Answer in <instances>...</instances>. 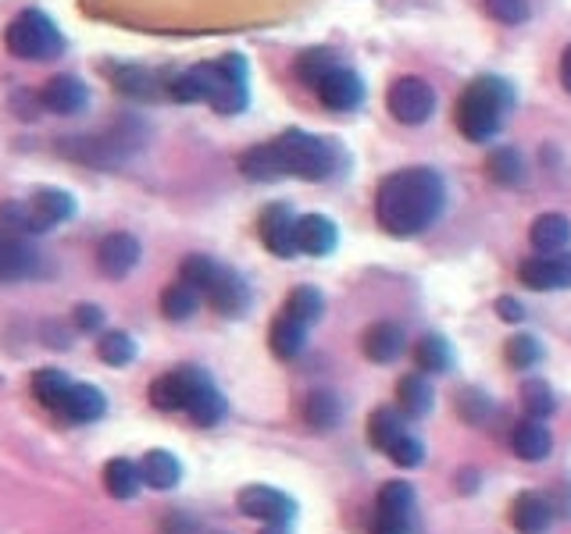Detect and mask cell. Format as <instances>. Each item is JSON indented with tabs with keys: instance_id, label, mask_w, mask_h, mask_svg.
I'll return each instance as SVG.
<instances>
[{
	"instance_id": "cell-1",
	"label": "cell",
	"mask_w": 571,
	"mask_h": 534,
	"mask_svg": "<svg viewBox=\"0 0 571 534\" xmlns=\"http://www.w3.org/2000/svg\"><path fill=\"white\" fill-rule=\"evenodd\" d=\"M447 207V185L433 168H400L376 190V221L385 236L414 239Z\"/></svg>"
},
{
	"instance_id": "cell-2",
	"label": "cell",
	"mask_w": 571,
	"mask_h": 534,
	"mask_svg": "<svg viewBox=\"0 0 571 534\" xmlns=\"http://www.w3.org/2000/svg\"><path fill=\"white\" fill-rule=\"evenodd\" d=\"M165 93L179 104H211L219 114H239L250 100L247 61L239 54H225L219 61L176 71L165 76Z\"/></svg>"
},
{
	"instance_id": "cell-3",
	"label": "cell",
	"mask_w": 571,
	"mask_h": 534,
	"mask_svg": "<svg viewBox=\"0 0 571 534\" xmlns=\"http://www.w3.org/2000/svg\"><path fill=\"white\" fill-rule=\"evenodd\" d=\"M511 104H514V93H511V86L504 79L479 76V79H471L464 86L461 96H457L454 122L471 143H490L500 128H504Z\"/></svg>"
},
{
	"instance_id": "cell-4",
	"label": "cell",
	"mask_w": 571,
	"mask_h": 534,
	"mask_svg": "<svg viewBox=\"0 0 571 534\" xmlns=\"http://www.w3.org/2000/svg\"><path fill=\"white\" fill-rule=\"evenodd\" d=\"M271 147L279 154L286 179L293 175L304 182H328L336 179L343 168V150L336 147V139L300 133V128H290V133H282L279 139H271Z\"/></svg>"
},
{
	"instance_id": "cell-5",
	"label": "cell",
	"mask_w": 571,
	"mask_h": 534,
	"mask_svg": "<svg viewBox=\"0 0 571 534\" xmlns=\"http://www.w3.org/2000/svg\"><path fill=\"white\" fill-rule=\"evenodd\" d=\"M4 47L19 61H51L65 50L61 29L54 25L51 14H43L36 8L19 11L4 29Z\"/></svg>"
},
{
	"instance_id": "cell-6",
	"label": "cell",
	"mask_w": 571,
	"mask_h": 534,
	"mask_svg": "<svg viewBox=\"0 0 571 534\" xmlns=\"http://www.w3.org/2000/svg\"><path fill=\"white\" fill-rule=\"evenodd\" d=\"M71 211H76V200L68 193L36 190L29 200H22V204H11L0 211V228L19 232V236H40V232H47V228L68 221Z\"/></svg>"
},
{
	"instance_id": "cell-7",
	"label": "cell",
	"mask_w": 571,
	"mask_h": 534,
	"mask_svg": "<svg viewBox=\"0 0 571 534\" xmlns=\"http://www.w3.org/2000/svg\"><path fill=\"white\" fill-rule=\"evenodd\" d=\"M139 143H143V128L136 122H125V125L108 128V133H100V136L71 139L65 147V154H71L76 161H86V164L111 168V164L125 161L133 150H139Z\"/></svg>"
},
{
	"instance_id": "cell-8",
	"label": "cell",
	"mask_w": 571,
	"mask_h": 534,
	"mask_svg": "<svg viewBox=\"0 0 571 534\" xmlns=\"http://www.w3.org/2000/svg\"><path fill=\"white\" fill-rule=\"evenodd\" d=\"M385 111L393 114L400 125H425L436 111V93L433 86L418 76H404L390 86L385 93Z\"/></svg>"
},
{
	"instance_id": "cell-9",
	"label": "cell",
	"mask_w": 571,
	"mask_h": 534,
	"mask_svg": "<svg viewBox=\"0 0 571 534\" xmlns=\"http://www.w3.org/2000/svg\"><path fill=\"white\" fill-rule=\"evenodd\" d=\"M208 382V371H200V367H193V364H182V367H171V371H165L161 378H154L150 382V402L157 410H165V413H176V410H182L186 413V407H190V399H193V393L200 385Z\"/></svg>"
},
{
	"instance_id": "cell-10",
	"label": "cell",
	"mask_w": 571,
	"mask_h": 534,
	"mask_svg": "<svg viewBox=\"0 0 571 534\" xmlns=\"http://www.w3.org/2000/svg\"><path fill=\"white\" fill-rule=\"evenodd\" d=\"M236 502L243 516H254V521H265V524H290L296 516V502L271 485H247Z\"/></svg>"
},
{
	"instance_id": "cell-11",
	"label": "cell",
	"mask_w": 571,
	"mask_h": 534,
	"mask_svg": "<svg viewBox=\"0 0 571 534\" xmlns=\"http://www.w3.org/2000/svg\"><path fill=\"white\" fill-rule=\"evenodd\" d=\"M257 236H261L265 247L282 257V261H290V257H296V214L286 207V204H271L265 207L261 221H257Z\"/></svg>"
},
{
	"instance_id": "cell-12",
	"label": "cell",
	"mask_w": 571,
	"mask_h": 534,
	"mask_svg": "<svg viewBox=\"0 0 571 534\" xmlns=\"http://www.w3.org/2000/svg\"><path fill=\"white\" fill-rule=\"evenodd\" d=\"M522 285L547 293V288H571V253H539L518 268Z\"/></svg>"
},
{
	"instance_id": "cell-13",
	"label": "cell",
	"mask_w": 571,
	"mask_h": 534,
	"mask_svg": "<svg viewBox=\"0 0 571 534\" xmlns=\"http://www.w3.org/2000/svg\"><path fill=\"white\" fill-rule=\"evenodd\" d=\"M40 274V253L29 247V236L0 228V282H25Z\"/></svg>"
},
{
	"instance_id": "cell-14",
	"label": "cell",
	"mask_w": 571,
	"mask_h": 534,
	"mask_svg": "<svg viewBox=\"0 0 571 534\" xmlns=\"http://www.w3.org/2000/svg\"><path fill=\"white\" fill-rule=\"evenodd\" d=\"M314 96H318L322 107H328V111H357L365 100V82L357 71L339 65V68L328 71L318 86H314Z\"/></svg>"
},
{
	"instance_id": "cell-15",
	"label": "cell",
	"mask_w": 571,
	"mask_h": 534,
	"mask_svg": "<svg viewBox=\"0 0 571 534\" xmlns=\"http://www.w3.org/2000/svg\"><path fill=\"white\" fill-rule=\"evenodd\" d=\"M139 239L128 236V232H111L100 239L97 247V268L100 274H108V279H125L128 271H133L139 264Z\"/></svg>"
},
{
	"instance_id": "cell-16",
	"label": "cell",
	"mask_w": 571,
	"mask_h": 534,
	"mask_svg": "<svg viewBox=\"0 0 571 534\" xmlns=\"http://www.w3.org/2000/svg\"><path fill=\"white\" fill-rule=\"evenodd\" d=\"M204 296H208V303L222 317H243L250 310V288H247V282H243L239 274L228 271V268H222L219 274H214V282L208 285Z\"/></svg>"
},
{
	"instance_id": "cell-17",
	"label": "cell",
	"mask_w": 571,
	"mask_h": 534,
	"mask_svg": "<svg viewBox=\"0 0 571 534\" xmlns=\"http://www.w3.org/2000/svg\"><path fill=\"white\" fill-rule=\"evenodd\" d=\"M339 247L336 225L325 214H300L296 218V250L304 257H328Z\"/></svg>"
},
{
	"instance_id": "cell-18",
	"label": "cell",
	"mask_w": 571,
	"mask_h": 534,
	"mask_svg": "<svg viewBox=\"0 0 571 534\" xmlns=\"http://www.w3.org/2000/svg\"><path fill=\"white\" fill-rule=\"evenodd\" d=\"M104 410H108L104 393H100L97 385H82V382H71L68 396L61 399V407H57V413L71 424H93L104 417Z\"/></svg>"
},
{
	"instance_id": "cell-19",
	"label": "cell",
	"mask_w": 571,
	"mask_h": 534,
	"mask_svg": "<svg viewBox=\"0 0 571 534\" xmlns=\"http://www.w3.org/2000/svg\"><path fill=\"white\" fill-rule=\"evenodd\" d=\"M511 450L514 456H522L525 464H539V459H547L553 450L550 428L542 424L539 417H525V421H518L511 431Z\"/></svg>"
},
{
	"instance_id": "cell-20",
	"label": "cell",
	"mask_w": 571,
	"mask_h": 534,
	"mask_svg": "<svg viewBox=\"0 0 571 534\" xmlns=\"http://www.w3.org/2000/svg\"><path fill=\"white\" fill-rule=\"evenodd\" d=\"M407 350V339L393 321H376L365 328L361 336V353L371 360V364H393V360Z\"/></svg>"
},
{
	"instance_id": "cell-21",
	"label": "cell",
	"mask_w": 571,
	"mask_h": 534,
	"mask_svg": "<svg viewBox=\"0 0 571 534\" xmlns=\"http://www.w3.org/2000/svg\"><path fill=\"white\" fill-rule=\"evenodd\" d=\"M40 104L54 111V114H79L86 104H90V93L76 76H54L40 93Z\"/></svg>"
},
{
	"instance_id": "cell-22",
	"label": "cell",
	"mask_w": 571,
	"mask_h": 534,
	"mask_svg": "<svg viewBox=\"0 0 571 534\" xmlns=\"http://www.w3.org/2000/svg\"><path fill=\"white\" fill-rule=\"evenodd\" d=\"M550 521H553V510L539 492H522L511 502V524L518 534H542L550 527Z\"/></svg>"
},
{
	"instance_id": "cell-23",
	"label": "cell",
	"mask_w": 571,
	"mask_h": 534,
	"mask_svg": "<svg viewBox=\"0 0 571 534\" xmlns=\"http://www.w3.org/2000/svg\"><path fill=\"white\" fill-rule=\"evenodd\" d=\"M396 410L411 417V421H418V417L433 410V385H428L422 371L404 374V378L396 382Z\"/></svg>"
},
{
	"instance_id": "cell-24",
	"label": "cell",
	"mask_w": 571,
	"mask_h": 534,
	"mask_svg": "<svg viewBox=\"0 0 571 534\" xmlns=\"http://www.w3.org/2000/svg\"><path fill=\"white\" fill-rule=\"evenodd\" d=\"M528 242L536 253H561L571 242V221L564 214H539L528 228Z\"/></svg>"
},
{
	"instance_id": "cell-25",
	"label": "cell",
	"mask_w": 571,
	"mask_h": 534,
	"mask_svg": "<svg viewBox=\"0 0 571 534\" xmlns=\"http://www.w3.org/2000/svg\"><path fill=\"white\" fill-rule=\"evenodd\" d=\"M139 474H143V485L157 488V492H168V488L179 485L182 467L168 450H150V453H143V459H139Z\"/></svg>"
},
{
	"instance_id": "cell-26",
	"label": "cell",
	"mask_w": 571,
	"mask_h": 534,
	"mask_svg": "<svg viewBox=\"0 0 571 534\" xmlns=\"http://www.w3.org/2000/svg\"><path fill=\"white\" fill-rule=\"evenodd\" d=\"M268 345L279 360H296L307 345V325L293 321V317H276L268 328Z\"/></svg>"
},
{
	"instance_id": "cell-27",
	"label": "cell",
	"mask_w": 571,
	"mask_h": 534,
	"mask_svg": "<svg viewBox=\"0 0 571 534\" xmlns=\"http://www.w3.org/2000/svg\"><path fill=\"white\" fill-rule=\"evenodd\" d=\"M111 79H114V86H119V90H122L125 96H136V100L168 96V93H165V79L154 76V71H147V68H133V65L111 68Z\"/></svg>"
},
{
	"instance_id": "cell-28",
	"label": "cell",
	"mask_w": 571,
	"mask_h": 534,
	"mask_svg": "<svg viewBox=\"0 0 571 534\" xmlns=\"http://www.w3.org/2000/svg\"><path fill=\"white\" fill-rule=\"evenodd\" d=\"M404 435H407V421H404V413L393 410V407H379V410H371V417H368V442L376 445V450L390 453V445L400 442Z\"/></svg>"
},
{
	"instance_id": "cell-29",
	"label": "cell",
	"mask_w": 571,
	"mask_h": 534,
	"mask_svg": "<svg viewBox=\"0 0 571 534\" xmlns=\"http://www.w3.org/2000/svg\"><path fill=\"white\" fill-rule=\"evenodd\" d=\"M239 171H243V179H250V182H279V179H286L282 164H279V154H276L271 143H257V147H250L247 154H243Z\"/></svg>"
},
{
	"instance_id": "cell-30",
	"label": "cell",
	"mask_w": 571,
	"mask_h": 534,
	"mask_svg": "<svg viewBox=\"0 0 571 534\" xmlns=\"http://www.w3.org/2000/svg\"><path fill=\"white\" fill-rule=\"evenodd\" d=\"M225 410H228V402H225V396L219 393V385H214L211 378L197 388L190 407H186V413H190V421L197 428H214L225 417Z\"/></svg>"
},
{
	"instance_id": "cell-31",
	"label": "cell",
	"mask_w": 571,
	"mask_h": 534,
	"mask_svg": "<svg viewBox=\"0 0 571 534\" xmlns=\"http://www.w3.org/2000/svg\"><path fill=\"white\" fill-rule=\"evenodd\" d=\"M411 356H414V367L422 374H447L454 367V350L443 336H422L414 342Z\"/></svg>"
},
{
	"instance_id": "cell-32",
	"label": "cell",
	"mask_w": 571,
	"mask_h": 534,
	"mask_svg": "<svg viewBox=\"0 0 571 534\" xmlns=\"http://www.w3.org/2000/svg\"><path fill=\"white\" fill-rule=\"evenodd\" d=\"M485 175H490V182L514 190V185H522L528 179V171H525V161H522L518 150H514V147H496L490 157H485Z\"/></svg>"
},
{
	"instance_id": "cell-33",
	"label": "cell",
	"mask_w": 571,
	"mask_h": 534,
	"mask_svg": "<svg viewBox=\"0 0 571 534\" xmlns=\"http://www.w3.org/2000/svg\"><path fill=\"white\" fill-rule=\"evenodd\" d=\"M286 317H293L300 325H318L322 314H325V299L314 285H296L290 296H286V307H282Z\"/></svg>"
},
{
	"instance_id": "cell-34",
	"label": "cell",
	"mask_w": 571,
	"mask_h": 534,
	"mask_svg": "<svg viewBox=\"0 0 571 534\" xmlns=\"http://www.w3.org/2000/svg\"><path fill=\"white\" fill-rule=\"evenodd\" d=\"M143 485V474H139V464H133V459H111V464L104 467V488L111 499H133L139 492Z\"/></svg>"
},
{
	"instance_id": "cell-35",
	"label": "cell",
	"mask_w": 571,
	"mask_h": 534,
	"mask_svg": "<svg viewBox=\"0 0 571 534\" xmlns=\"http://www.w3.org/2000/svg\"><path fill=\"white\" fill-rule=\"evenodd\" d=\"M200 307V293L190 285V282H171L165 293H161V314L168 321H190Z\"/></svg>"
},
{
	"instance_id": "cell-36",
	"label": "cell",
	"mask_w": 571,
	"mask_h": 534,
	"mask_svg": "<svg viewBox=\"0 0 571 534\" xmlns=\"http://www.w3.org/2000/svg\"><path fill=\"white\" fill-rule=\"evenodd\" d=\"M68 388H71V378L57 367H40L33 374V396L54 413H57V407H61V399L68 396Z\"/></svg>"
},
{
	"instance_id": "cell-37",
	"label": "cell",
	"mask_w": 571,
	"mask_h": 534,
	"mask_svg": "<svg viewBox=\"0 0 571 534\" xmlns=\"http://www.w3.org/2000/svg\"><path fill=\"white\" fill-rule=\"evenodd\" d=\"M333 68H339V57H336V50H328V47H311V50H304V54L296 57V79L304 82V86H311V90Z\"/></svg>"
},
{
	"instance_id": "cell-38",
	"label": "cell",
	"mask_w": 571,
	"mask_h": 534,
	"mask_svg": "<svg viewBox=\"0 0 571 534\" xmlns=\"http://www.w3.org/2000/svg\"><path fill=\"white\" fill-rule=\"evenodd\" d=\"M414 507H418V496H414V488L407 481H385L379 488V502H376L379 513H393V516H407V521H414Z\"/></svg>"
},
{
	"instance_id": "cell-39",
	"label": "cell",
	"mask_w": 571,
	"mask_h": 534,
	"mask_svg": "<svg viewBox=\"0 0 571 534\" xmlns=\"http://www.w3.org/2000/svg\"><path fill=\"white\" fill-rule=\"evenodd\" d=\"M304 421L314 431H333L339 424V399L333 393H311L304 399Z\"/></svg>"
},
{
	"instance_id": "cell-40",
	"label": "cell",
	"mask_w": 571,
	"mask_h": 534,
	"mask_svg": "<svg viewBox=\"0 0 571 534\" xmlns=\"http://www.w3.org/2000/svg\"><path fill=\"white\" fill-rule=\"evenodd\" d=\"M97 356L111 367H125L136 360V342L133 336H125V331H108V336H100L97 342Z\"/></svg>"
},
{
	"instance_id": "cell-41",
	"label": "cell",
	"mask_w": 571,
	"mask_h": 534,
	"mask_svg": "<svg viewBox=\"0 0 571 534\" xmlns=\"http://www.w3.org/2000/svg\"><path fill=\"white\" fill-rule=\"evenodd\" d=\"M504 360L514 371H533L542 360V342L536 336H511L504 345Z\"/></svg>"
},
{
	"instance_id": "cell-42",
	"label": "cell",
	"mask_w": 571,
	"mask_h": 534,
	"mask_svg": "<svg viewBox=\"0 0 571 534\" xmlns=\"http://www.w3.org/2000/svg\"><path fill=\"white\" fill-rule=\"evenodd\" d=\"M522 407L528 417H550L553 407H557V399H553V388L547 382H539V378H528L522 382Z\"/></svg>"
},
{
	"instance_id": "cell-43",
	"label": "cell",
	"mask_w": 571,
	"mask_h": 534,
	"mask_svg": "<svg viewBox=\"0 0 571 534\" xmlns=\"http://www.w3.org/2000/svg\"><path fill=\"white\" fill-rule=\"evenodd\" d=\"M222 271V264L219 261H211V257H204V253H193V257H186L182 261V268H179V279L182 282H190L200 296L208 293V285L214 282V274Z\"/></svg>"
},
{
	"instance_id": "cell-44",
	"label": "cell",
	"mask_w": 571,
	"mask_h": 534,
	"mask_svg": "<svg viewBox=\"0 0 571 534\" xmlns=\"http://www.w3.org/2000/svg\"><path fill=\"white\" fill-rule=\"evenodd\" d=\"M385 456H390L396 467L414 470V467H422V464H425V445H422V439H414L411 431H407L404 439L390 445V453H385Z\"/></svg>"
},
{
	"instance_id": "cell-45",
	"label": "cell",
	"mask_w": 571,
	"mask_h": 534,
	"mask_svg": "<svg viewBox=\"0 0 571 534\" xmlns=\"http://www.w3.org/2000/svg\"><path fill=\"white\" fill-rule=\"evenodd\" d=\"M457 410H461L464 421L482 424L485 413L493 410V399L485 396V393H479V388H461V393H457Z\"/></svg>"
},
{
	"instance_id": "cell-46",
	"label": "cell",
	"mask_w": 571,
	"mask_h": 534,
	"mask_svg": "<svg viewBox=\"0 0 571 534\" xmlns=\"http://www.w3.org/2000/svg\"><path fill=\"white\" fill-rule=\"evenodd\" d=\"M485 11L493 14L496 22H504V25H518L528 19V4L525 0H485Z\"/></svg>"
},
{
	"instance_id": "cell-47",
	"label": "cell",
	"mask_w": 571,
	"mask_h": 534,
	"mask_svg": "<svg viewBox=\"0 0 571 534\" xmlns=\"http://www.w3.org/2000/svg\"><path fill=\"white\" fill-rule=\"evenodd\" d=\"M414 521L407 516H393V513H379L376 510V521H371V534H411Z\"/></svg>"
},
{
	"instance_id": "cell-48",
	"label": "cell",
	"mask_w": 571,
	"mask_h": 534,
	"mask_svg": "<svg viewBox=\"0 0 571 534\" xmlns=\"http://www.w3.org/2000/svg\"><path fill=\"white\" fill-rule=\"evenodd\" d=\"M496 314H500V321H507V325H522L525 321V307L514 296H500L496 299Z\"/></svg>"
},
{
	"instance_id": "cell-49",
	"label": "cell",
	"mask_w": 571,
	"mask_h": 534,
	"mask_svg": "<svg viewBox=\"0 0 571 534\" xmlns=\"http://www.w3.org/2000/svg\"><path fill=\"white\" fill-rule=\"evenodd\" d=\"M76 325L82 331H97L100 325H104V310L93 307V303H82V307H76Z\"/></svg>"
},
{
	"instance_id": "cell-50",
	"label": "cell",
	"mask_w": 571,
	"mask_h": 534,
	"mask_svg": "<svg viewBox=\"0 0 571 534\" xmlns=\"http://www.w3.org/2000/svg\"><path fill=\"white\" fill-rule=\"evenodd\" d=\"M165 534H197L200 524L193 521V516H186V513H168L165 516V524H161Z\"/></svg>"
},
{
	"instance_id": "cell-51",
	"label": "cell",
	"mask_w": 571,
	"mask_h": 534,
	"mask_svg": "<svg viewBox=\"0 0 571 534\" xmlns=\"http://www.w3.org/2000/svg\"><path fill=\"white\" fill-rule=\"evenodd\" d=\"M561 86H564V93H571V43H568V50L561 54Z\"/></svg>"
},
{
	"instance_id": "cell-52",
	"label": "cell",
	"mask_w": 571,
	"mask_h": 534,
	"mask_svg": "<svg viewBox=\"0 0 571 534\" xmlns=\"http://www.w3.org/2000/svg\"><path fill=\"white\" fill-rule=\"evenodd\" d=\"M261 534H290V524H265Z\"/></svg>"
}]
</instances>
